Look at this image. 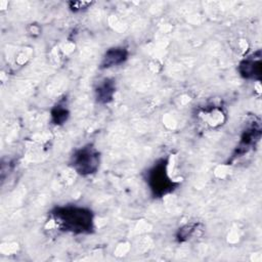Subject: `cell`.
<instances>
[{
  "label": "cell",
  "instance_id": "obj_5",
  "mask_svg": "<svg viewBox=\"0 0 262 262\" xmlns=\"http://www.w3.org/2000/svg\"><path fill=\"white\" fill-rule=\"evenodd\" d=\"M238 72L245 79H259L261 75V59L260 56L248 57L241 61Z\"/></svg>",
  "mask_w": 262,
  "mask_h": 262
},
{
  "label": "cell",
  "instance_id": "obj_10",
  "mask_svg": "<svg viewBox=\"0 0 262 262\" xmlns=\"http://www.w3.org/2000/svg\"><path fill=\"white\" fill-rule=\"evenodd\" d=\"M70 8L73 10V11H80L82 9H85L87 8L89 5H91L90 2H81V1H74V2H71L70 3Z\"/></svg>",
  "mask_w": 262,
  "mask_h": 262
},
{
  "label": "cell",
  "instance_id": "obj_4",
  "mask_svg": "<svg viewBox=\"0 0 262 262\" xmlns=\"http://www.w3.org/2000/svg\"><path fill=\"white\" fill-rule=\"evenodd\" d=\"M128 50L122 46H116L107 49L102 57L100 68L101 69H110L113 67L120 66L128 58Z\"/></svg>",
  "mask_w": 262,
  "mask_h": 262
},
{
  "label": "cell",
  "instance_id": "obj_1",
  "mask_svg": "<svg viewBox=\"0 0 262 262\" xmlns=\"http://www.w3.org/2000/svg\"><path fill=\"white\" fill-rule=\"evenodd\" d=\"M55 225L73 233H88L93 229V213L84 207L68 205L57 207L51 212Z\"/></svg>",
  "mask_w": 262,
  "mask_h": 262
},
{
  "label": "cell",
  "instance_id": "obj_9",
  "mask_svg": "<svg viewBox=\"0 0 262 262\" xmlns=\"http://www.w3.org/2000/svg\"><path fill=\"white\" fill-rule=\"evenodd\" d=\"M198 227V224H186L185 226H183L182 228L179 229V232L177 234V238L179 242L185 241L187 238H189L190 236H192V234L194 233L195 229Z\"/></svg>",
  "mask_w": 262,
  "mask_h": 262
},
{
  "label": "cell",
  "instance_id": "obj_8",
  "mask_svg": "<svg viewBox=\"0 0 262 262\" xmlns=\"http://www.w3.org/2000/svg\"><path fill=\"white\" fill-rule=\"evenodd\" d=\"M51 118L54 124L56 125L63 124L69 118V111L64 105L57 103L56 105H54V107L51 111Z\"/></svg>",
  "mask_w": 262,
  "mask_h": 262
},
{
  "label": "cell",
  "instance_id": "obj_3",
  "mask_svg": "<svg viewBox=\"0 0 262 262\" xmlns=\"http://www.w3.org/2000/svg\"><path fill=\"white\" fill-rule=\"evenodd\" d=\"M99 152L91 144H87L76 149L71 157V166L82 176L95 173L99 168Z\"/></svg>",
  "mask_w": 262,
  "mask_h": 262
},
{
  "label": "cell",
  "instance_id": "obj_2",
  "mask_svg": "<svg viewBox=\"0 0 262 262\" xmlns=\"http://www.w3.org/2000/svg\"><path fill=\"white\" fill-rule=\"evenodd\" d=\"M167 166L168 161L162 159L146 173V182L155 196H164L175 188L176 183L170 178Z\"/></svg>",
  "mask_w": 262,
  "mask_h": 262
},
{
  "label": "cell",
  "instance_id": "obj_6",
  "mask_svg": "<svg viewBox=\"0 0 262 262\" xmlns=\"http://www.w3.org/2000/svg\"><path fill=\"white\" fill-rule=\"evenodd\" d=\"M95 98L100 103H108L113 100L116 92L115 81L108 78L100 81L95 87Z\"/></svg>",
  "mask_w": 262,
  "mask_h": 262
},
{
  "label": "cell",
  "instance_id": "obj_7",
  "mask_svg": "<svg viewBox=\"0 0 262 262\" xmlns=\"http://www.w3.org/2000/svg\"><path fill=\"white\" fill-rule=\"evenodd\" d=\"M260 138V128L252 125L244 131V134L238 143V154H245L252 148Z\"/></svg>",
  "mask_w": 262,
  "mask_h": 262
}]
</instances>
